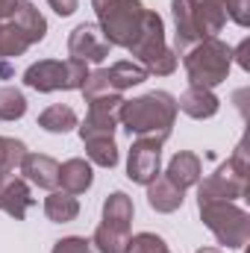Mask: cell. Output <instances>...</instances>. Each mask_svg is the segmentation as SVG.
<instances>
[{"instance_id":"1","label":"cell","mask_w":250,"mask_h":253,"mask_svg":"<svg viewBox=\"0 0 250 253\" xmlns=\"http://www.w3.org/2000/svg\"><path fill=\"white\" fill-rule=\"evenodd\" d=\"M177 97H171L168 91H150L141 94L135 100H124L118 121L126 126V132L132 135H153L159 141H165L171 135V126L177 118Z\"/></svg>"},{"instance_id":"2","label":"cell","mask_w":250,"mask_h":253,"mask_svg":"<svg viewBox=\"0 0 250 253\" xmlns=\"http://www.w3.org/2000/svg\"><path fill=\"white\" fill-rule=\"evenodd\" d=\"M97 21H100V33L109 44L115 47H132L135 39L141 36L147 9L141 6V0H91Z\"/></svg>"},{"instance_id":"3","label":"cell","mask_w":250,"mask_h":253,"mask_svg":"<svg viewBox=\"0 0 250 253\" xmlns=\"http://www.w3.org/2000/svg\"><path fill=\"white\" fill-rule=\"evenodd\" d=\"M186 74L191 85L200 88H215L227 80L230 65H233V47L224 44L218 36L215 39H203L194 47L186 50Z\"/></svg>"},{"instance_id":"4","label":"cell","mask_w":250,"mask_h":253,"mask_svg":"<svg viewBox=\"0 0 250 253\" xmlns=\"http://www.w3.org/2000/svg\"><path fill=\"white\" fill-rule=\"evenodd\" d=\"M129 53L135 56V62L141 65L147 74H156V77H168L177 68V50L165 44V24L150 9H147L141 36L135 39V44L129 47Z\"/></svg>"},{"instance_id":"5","label":"cell","mask_w":250,"mask_h":253,"mask_svg":"<svg viewBox=\"0 0 250 253\" xmlns=\"http://www.w3.org/2000/svg\"><path fill=\"white\" fill-rule=\"evenodd\" d=\"M200 206V218L203 224L212 230V236L218 239V245L242 251L250 239V215L245 209H239L236 203L227 200H212V203H197Z\"/></svg>"},{"instance_id":"6","label":"cell","mask_w":250,"mask_h":253,"mask_svg":"<svg viewBox=\"0 0 250 253\" xmlns=\"http://www.w3.org/2000/svg\"><path fill=\"white\" fill-rule=\"evenodd\" d=\"M88 65L80 59H42L24 71V83L36 91H71L83 88Z\"/></svg>"},{"instance_id":"7","label":"cell","mask_w":250,"mask_h":253,"mask_svg":"<svg viewBox=\"0 0 250 253\" xmlns=\"http://www.w3.org/2000/svg\"><path fill=\"white\" fill-rule=\"evenodd\" d=\"M150 74L141 68L138 62H115L109 68H97V71H88L85 83H83V94L85 100L91 97H100V94H121L132 85H141Z\"/></svg>"},{"instance_id":"8","label":"cell","mask_w":250,"mask_h":253,"mask_svg":"<svg viewBox=\"0 0 250 253\" xmlns=\"http://www.w3.org/2000/svg\"><path fill=\"white\" fill-rule=\"evenodd\" d=\"M124 97L121 94H100L88 100V115L80 126V138H115V126H118V112H121Z\"/></svg>"},{"instance_id":"9","label":"cell","mask_w":250,"mask_h":253,"mask_svg":"<svg viewBox=\"0 0 250 253\" xmlns=\"http://www.w3.org/2000/svg\"><path fill=\"white\" fill-rule=\"evenodd\" d=\"M162 144L159 138L153 135H138L129 147V156H126V177L132 183H141V186H150L156 177H159V162H162Z\"/></svg>"},{"instance_id":"10","label":"cell","mask_w":250,"mask_h":253,"mask_svg":"<svg viewBox=\"0 0 250 253\" xmlns=\"http://www.w3.org/2000/svg\"><path fill=\"white\" fill-rule=\"evenodd\" d=\"M248 189H250L248 177L236 174L233 165L224 162L212 177H206V180L200 183V189H197V203H212V200H227V203H233V200L245 197Z\"/></svg>"},{"instance_id":"11","label":"cell","mask_w":250,"mask_h":253,"mask_svg":"<svg viewBox=\"0 0 250 253\" xmlns=\"http://www.w3.org/2000/svg\"><path fill=\"white\" fill-rule=\"evenodd\" d=\"M109 50H112V44L103 39V33H100L97 24H80L68 36V53H71V59H80V62H85V65L103 62L109 56Z\"/></svg>"},{"instance_id":"12","label":"cell","mask_w":250,"mask_h":253,"mask_svg":"<svg viewBox=\"0 0 250 253\" xmlns=\"http://www.w3.org/2000/svg\"><path fill=\"white\" fill-rule=\"evenodd\" d=\"M33 194L27 180H21L15 171H3L0 174V209L6 215H12L15 221H24V215L33 209Z\"/></svg>"},{"instance_id":"13","label":"cell","mask_w":250,"mask_h":253,"mask_svg":"<svg viewBox=\"0 0 250 253\" xmlns=\"http://www.w3.org/2000/svg\"><path fill=\"white\" fill-rule=\"evenodd\" d=\"M188 6H191V18H194L200 39H215L224 30L227 24L224 0H188Z\"/></svg>"},{"instance_id":"14","label":"cell","mask_w":250,"mask_h":253,"mask_svg":"<svg viewBox=\"0 0 250 253\" xmlns=\"http://www.w3.org/2000/svg\"><path fill=\"white\" fill-rule=\"evenodd\" d=\"M21 174L39 189H59V162L44 156V153H27L21 162Z\"/></svg>"},{"instance_id":"15","label":"cell","mask_w":250,"mask_h":253,"mask_svg":"<svg viewBox=\"0 0 250 253\" xmlns=\"http://www.w3.org/2000/svg\"><path fill=\"white\" fill-rule=\"evenodd\" d=\"M218 106H221V100L212 94V88H200V85H188L177 100V109L186 112L188 118H197V121L212 118L218 112Z\"/></svg>"},{"instance_id":"16","label":"cell","mask_w":250,"mask_h":253,"mask_svg":"<svg viewBox=\"0 0 250 253\" xmlns=\"http://www.w3.org/2000/svg\"><path fill=\"white\" fill-rule=\"evenodd\" d=\"M27 39H30V44H36V42H42L44 39V33H47V21H44V15L30 3V0H18V6H15V12H12V18H9Z\"/></svg>"},{"instance_id":"17","label":"cell","mask_w":250,"mask_h":253,"mask_svg":"<svg viewBox=\"0 0 250 253\" xmlns=\"http://www.w3.org/2000/svg\"><path fill=\"white\" fill-rule=\"evenodd\" d=\"M165 177H168L180 191L197 186V183H200V159H197L194 153H188V150H180V153L168 162Z\"/></svg>"},{"instance_id":"18","label":"cell","mask_w":250,"mask_h":253,"mask_svg":"<svg viewBox=\"0 0 250 253\" xmlns=\"http://www.w3.org/2000/svg\"><path fill=\"white\" fill-rule=\"evenodd\" d=\"M171 12H174V24H177V39H174L177 47H174V50H177V53H186L188 47H194V44L203 42V39H200V33H197V27H194L188 0H174V3H171Z\"/></svg>"},{"instance_id":"19","label":"cell","mask_w":250,"mask_h":253,"mask_svg":"<svg viewBox=\"0 0 250 253\" xmlns=\"http://www.w3.org/2000/svg\"><path fill=\"white\" fill-rule=\"evenodd\" d=\"M129 227L121 224H109V221H100V227L94 230V251L97 253H126L129 251Z\"/></svg>"},{"instance_id":"20","label":"cell","mask_w":250,"mask_h":253,"mask_svg":"<svg viewBox=\"0 0 250 253\" xmlns=\"http://www.w3.org/2000/svg\"><path fill=\"white\" fill-rule=\"evenodd\" d=\"M91 183H94V174H91V165L85 159H68L65 165H59V186H62V191L77 197Z\"/></svg>"},{"instance_id":"21","label":"cell","mask_w":250,"mask_h":253,"mask_svg":"<svg viewBox=\"0 0 250 253\" xmlns=\"http://www.w3.org/2000/svg\"><path fill=\"white\" fill-rule=\"evenodd\" d=\"M183 194H186V191H180L165 174H162V177H156V180L147 186V203H150L156 212H177V209L183 206Z\"/></svg>"},{"instance_id":"22","label":"cell","mask_w":250,"mask_h":253,"mask_svg":"<svg viewBox=\"0 0 250 253\" xmlns=\"http://www.w3.org/2000/svg\"><path fill=\"white\" fill-rule=\"evenodd\" d=\"M44 215L50 221H56V224H68V221H74L80 215V200L74 194H68V191H59V189L50 191V197L44 200Z\"/></svg>"},{"instance_id":"23","label":"cell","mask_w":250,"mask_h":253,"mask_svg":"<svg viewBox=\"0 0 250 253\" xmlns=\"http://www.w3.org/2000/svg\"><path fill=\"white\" fill-rule=\"evenodd\" d=\"M39 126L47 132H71L77 126V112L65 103H53L39 115Z\"/></svg>"},{"instance_id":"24","label":"cell","mask_w":250,"mask_h":253,"mask_svg":"<svg viewBox=\"0 0 250 253\" xmlns=\"http://www.w3.org/2000/svg\"><path fill=\"white\" fill-rule=\"evenodd\" d=\"M27 47H30V39H27L12 21H0V62L18 59Z\"/></svg>"},{"instance_id":"25","label":"cell","mask_w":250,"mask_h":253,"mask_svg":"<svg viewBox=\"0 0 250 253\" xmlns=\"http://www.w3.org/2000/svg\"><path fill=\"white\" fill-rule=\"evenodd\" d=\"M103 221L121 224V227L132 224V200L126 197L124 191H115V194L106 197V203H103Z\"/></svg>"},{"instance_id":"26","label":"cell","mask_w":250,"mask_h":253,"mask_svg":"<svg viewBox=\"0 0 250 253\" xmlns=\"http://www.w3.org/2000/svg\"><path fill=\"white\" fill-rule=\"evenodd\" d=\"M85 144V153L94 165L100 168H115L118 165V147H115V138H88L83 141Z\"/></svg>"},{"instance_id":"27","label":"cell","mask_w":250,"mask_h":253,"mask_svg":"<svg viewBox=\"0 0 250 253\" xmlns=\"http://www.w3.org/2000/svg\"><path fill=\"white\" fill-rule=\"evenodd\" d=\"M24 112H27V97L12 85L0 88V121H18L24 118Z\"/></svg>"},{"instance_id":"28","label":"cell","mask_w":250,"mask_h":253,"mask_svg":"<svg viewBox=\"0 0 250 253\" xmlns=\"http://www.w3.org/2000/svg\"><path fill=\"white\" fill-rule=\"evenodd\" d=\"M24 156H27V144H24V141L0 135V174H3V171H15V168H21Z\"/></svg>"},{"instance_id":"29","label":"cell","mask_w":250,"mask_h":253,"mask_svg":"<svg viewBox=\"0 0 250 253\" xmlns=\"http://www.w3.org/2000/svg\"><path fill=\"white\" fill-rule=\"evenodd\" d=\"M126 253H171V251L156 233H138V236L129 239V251Z\"/></svg>"},{"instance_id":"30","label":"cell","mask_w":250,"mask_h":253,"mask_svg":"<svg viewBox=\"0 0 250 253\" xmlns=\"http://www.w3.org/2000/svg\"><path fill=\"white\" fill-rule=\"evenodd\" d=\"M50 253H97V251H94L91 242H85L80 236H68V239H59Z\"/></svg>"},{"instance_id":"31","label":"cell","mask_w":250,"mask_h":253,"mask_svg":"<svg viewBox=\"0 0 250 253\" xmlns=\"http://www.w3.org/2000/svg\"><path fill=\"white\" fill-rule=\"evenodd\" d=\"M224 12L239 27H248L250 24V0H224Z\"/></svg>"},{"instance_id":"32","label":"cell","mask_w":250,"mask_h":253,"mask_svg":"<svg viewBox=\"0 0 250 253\" xmlns=\"http://www.w3.org/2000/svg\"><path fill=\"white\" fill-rule=\"evenodd\" d=\"M230 165H233V171H236V174H242V177H250V162H248V141H245V138L239 141V147H236V153H233V159H230Z\"/></svg>"},{"instance_id":"33","label":"cell","mask_w":250,"mask_h":253,"mask_svg":"<svg viewBox=\"0 0 250 253\" xmlns=\"http://www.w3.org/2000/svg\"><path fill=\"white\" fill-rule=\"evenodd\" d=\"M47 3L53 6V12H56V15H74L80 0H47Z\"/></svg>"},{"instance_id":"34","label":"cell","mask_w":250,"mask_h":253,"mask_svg":"<svg viewBox=\"0 0 250 253\" xmlns=\"http://www.w3.org/2000/svg\"><path fill=\"white\" fill-rule=\"evenodd\" d=\"M248 53H250V42L245 39V42H242V44H239V47L233 50V56H239V65H242L245 71L250 68V56H248Z\"/></svg>"},{"instance_id":"35","label":"cell","mask_w":250,"mask_h":253,"mask_svg":"<svg viewBox=\"0 0 250 253\" xmlns=\"http://www.w3.org/2000/svg\"><path fill=\"white\" fill-rule=\"evenodd\" d=\"M15 6H18V0H0V21H9Z\"/></svg>"},{"instance_id":"36","label":"cell","mask_w":250,"mask_h":253,"mask_svg":"<svg viewBox=\"0 0 250 253\" xmlns=\"http://www.w3.org/2000/svg\"><path fill=\"white\" fill-rule=\"evenodd\" d=\"M0 77H12V68L6 62H0Z\"/></svg>"},{"instance_id":"37","label":"cell","mask_w":250,"mask_h":253,"mask_svg":"<svg viewBox=\"0 0 250 253\" xmlns=\"http://www.w3.org/2000/svg\"><path fill=\"white\" fill-rule=\"evenodd\" d=\"M197 253H221V251H218V248H200Z\"/></svg>"}]
</instances>
